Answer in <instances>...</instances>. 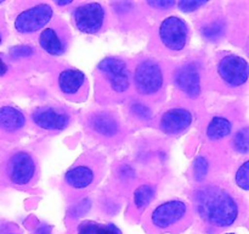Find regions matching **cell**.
I'll return each mask as SVG.
<instances>
[{
  "label": "cell",
  "mask_w": 249,
  "mask_h": 234,
  "mask_svg": "<svg viewBox=\"0 0 249 234\" xmlns=\"http://www.w3.org/2000/svg\"><path fill=\"white\" fill-rule=\"evenodd\" d=\"M195 202L198 214L214 226L229 227L237 218L238 207L233 197L215 185L197 190Z\"/></svg>",
  "instance_id": "cell-1"
},
{
  "label": "cell",
  "mask_w": 249,
  "mask_h": 234,
  "mask_svg": "<svg viewBox=\"0 0 249 234\" xmlns=\"http://www.w3.org/2000/svg\"><path fill=\"white\" fill-rule=\"evenodd\" d=\"M135 87L140 94H155L163 85V73L160 65L152 60H145L135 70Z\"/></svg>",
  "instance_id": "cell-2"
},
{
  "label": "cell",
  "mask_w": 249,
  "mask_h": 234,
  "mask_svg": "<svg viewBox=\"0 0 249 234\" xmlns=\"http://www.w3.org/2000/svg\"><path fill=\"white\" fill-rule=\"evenodd\" d=\"M160 37L168 49L180 51L185 48L189 37V28L184 20L170 16L162 22L160 27Z\"/></svg>",
  "instance_id": "cell-3"
},
{
  "label": "cell",
  "mask_w": 249,
  "mask_h": 234,
  "mask_svg": "<svg viewBox=\"0 0 249 234\" xmlns=\"http://www.w3.org/2000/svg\"><path fill=\"white\" fill-rule=\"evenodd\" d=\"M53 16V9L48 4H39L21 12L15 21V28L19 33H34L43 28Z\"/></svg>",
  "instance_id": "cell-4"
},
{
  "label": "cell",
  "mask_w": 249,
  "mask_h": 234,
  "mask_svg": "<svg viewBox=\"0 0 249 234\" xmlns=\"http://www.w3.org/2000/svg\"><path fill=\"white\" fill-rule=\"evenodd\" d=\"M73 19L79 31L90 34L96 33L104 23L105 10L99 2H89L78 6L73 12Z\"/></svg>",
  "instance_id": "cell-5"
},
{
  "label": "cell",
  "mask_w": 249,
  "mask_h": 234,
  "mask_svg": "<svg viewBox=\"0 0 249 234\" xmlns=\"http://www.w3.org/2000/svg\"><path fill=\"white\" fill-rule=\"evenodd\" d=\"M218 72L229 85L240 87L248 79V63L241 56L228 55L219 62Z\"/></svg>",
  "instance_id": "cell-6"
},
{
  "label": "cell",
  "mask_w": 249,
  "mask_h": 234,
  "mask_svg": "<svg viewBox=\"0 0 249 234\" xmlns=\"http://www.w3.org/2000/svg\"><path fill=\"white\" fill-rule=\"evenodd\" d=\"M186 205L179 200L167 201L160 205L152 212V223L158 228H168L173 224L181 221L182 217L186 214Z\"/></svg>",
  "instance_id": "cell-7"
},
{
  "label": "cell",
  "mask_w": 249,
  "mask_h": 234,
  "mask_svg": "<svg viewBox=\"0 0 249 234\" xmlns=\"http://www.w3.org/2000/svg\"><path fill=\"white\" fill-rule=\"evenodd\" d=\"M34 123L44 129L60 131L67 127L70 117L67 114L53 107H39L32 115Z\"/></svg>",
  "instance_id": "cell-8"
},
{
  "label": "cell",
  "mask_w": 249,
  "mask_h": 234,
  "mask_svg": "<svg viewBox=\"0 0 249 234\" xmlns=\"http://www.w3.org/2000/svg\"><path fill=\"white\" fill-rule=\"evenodd\" d=\"M36 165L28 154L17 153L10 161V178L15 184H27L34 176Z\"/></svg>",
  "instance_id": "cell-9"
},
{
  "label": "cell",
  "mask_w": 249,
  "mask_h": 234,
  "mask_svg": "<svg viewBox=\"0 0 249 234\" xmlns=\"http://www.w3.org/2000/svg\"><path fill=\"white\" fill-rule=\"evenodd\" d=\"M192 123V115L191 112L187 111L186 109L177 107V109L168 110L160 118V129L164 133L175 134L181 133L185 129L190 127Z\"/></svg>",
  "instance_id": "cell-10"
},
{
  "label": "cell",
  "mask_w": 249,
  "mask_h": 234,
  "mask_svg": "<svg viewBox=\"0 0 249 234\" xmlns=\"http://www.w3.org/2000/svg\"><path fill=\"white\" fill-rule=\"evenodd\" d=\"M175 83L178 88H180L191 98H197L201 93V76L198 68L194 63L182 66L177 71Z\"/></svg>",
  "instance_id": "cell-11"
},
{
  "label": "cell",
  "mask_w": 249,
  "mask_h": 234,
  "mask_svg": "<svg viewBox=\"0 0 249 234\" xmlns=\"http://www.w3.org/2000/svg\"><path fill=\"white\" fill-rule=\"evenodd\" d=\"M85 82L84 73L79 70H66L61 72L58 77V85L62 93L67 95H74L82 89Z\"/></svg>",
  "instance_id": "cell-12"
},
{
  "label": "cell",
  "mask_w": 249,
  "mask_h": 234,
  "mask_svg": "<svg viewBox=\"0 0 249 234\" xmlns=\"http://www.w3.org/2000/svg\"><path fill=\"white\" fill-rule=\"evenodd\" d=\"M24 126V116L19 110L11 106L0 107V128L16 132Z\"/></svg>",
  "instance_id": "cell-13"
},
{
  "label": "cell",
  "mask_w": 249,
  "mask_h": 234,
  "mask_svg": "<svg viewBox=\"0 0 249 234\" xmlns=\"http://www.w3.org/2000/svg\"><path fill=\"white\" fill-rule=\"evenodd\" d=\"M66 182L73 188L77 189H83L87 188L88 185L91 184L94 180V172L87 166H78L73 167L66 173Z\"/></svg>",
  "instance_id": "cell-14"
},
{
  "label": "cell",
  "mask_w": 249,
  "mask_h": 234,
  "mask_svg": "<svg viewBox=\"0 0 249 234\" xmlns=\"http://www.w3.org/2000/svg\"><path fill=\"white\" fill-rule=\"evenodd\" d=\"M39 43H40L41 48L51 55H61L65 51L62 39L53 28L44 29L39 38Z\"/></svg>",
  "instance_id": "cell-15"
},
{
  "label": "cell",
  "mask_w": 249,
  "mask_h": 234,
  "mask_svg": "<svg viewBox=\"0 0 249 234\" xmlns=\"http://www.w3.org/2000/svg\"><path fill=\"white\" fill-rule=\"evenodd\" d=\"M91 127L94 131L105 136H113L118 132V123L112 116L106 114L95 115L91 118Z\"/></svg>",
  "instance_id": "cell-16"
},
{
  "label": "cell",
  "mask_w": 249,
  "mask_h": 234,
  "mask_svg": "<svg viewBox=\"0 0 249 234\" xmlns=\"http://www.w3.org/2000/svg\"><path fill=\"white\" fill-rule=\"evenodd\" d=\"M232 131V124L229 119L224 118V117H214L208 124L207 128V136L212 140H218V139L224 138V136H229Z\"/></svg>",
  "instance_id": "cell-17"
},
{
  "label": "cell",
  "mask_w": 249,
  "mask_h": 234,
  "mask_svg": "<svg viewBox=\"0 0 249 234\" xmlns=\"http://www.w3.org/2000/svg\"><path fill=\"white\" fill-rule=\"evenodd\" d=\"M78 234H121V231L113 224H99L96 222L85 221L78 227Z\"/></svg>",
  "instance_id": "cell-18"
},
{
  "label": "cell",
  "mask_w": 249,
  "mask_h": 234,
  "mask_svg": "<svg viewBox=\"0 0 249 234\" xmlns=\"http://www.w3.org/2000/svg\"><path fill=\"white\" fill-rule=\"evenodd\" d=\"M97 68H99L102 73L108 76V78L113 77V76H117L119 75V73L126 71L125 62H124L123 60H121V58H104V60L99 63Z\"/></svg>",
  "instance_id": "cell-19"
},
{
  "label": "cell",
  "mask_w": 249,
  "mask_h": 234,
  "mask_svg": "<svg viewBox=\"0 0 249 234\" xmlns=\"http://www.w3.org/2000/svg\"><path fill=\"white\" fill-rule=\"evenodd\" d=\"M153 195H155L153 187H151L150 184L140 185L134 194V202H135L136 207L140 210L145 209L153 199Z\"/></svg>",
  "instance_id": "cell-20"
},
{
  "label": "cell",
  "mask_w": 249,
  "mask_h": 234,
  "mask_svg": "<svg viewBox=\"0 0 249 234\" xmlns=\"http://www.w3.org/2000/svg\"><path fill=\"white\" fill-rule=\"evenodd\" d=\"M225 33V24L223 21H214L202 28V34L209 40H218Z\"/></svg>",
  "instance_id": "cell-21"
},
{
  "label": "cell",
  "mask_w": 249,
  "mask_h": 234,
  "mask_svg": "<svg viewBox=\"0 0 249 234\" xmlns=\"http://www.w3.org/2000/svg\"><path fill=\"white\" fill-rule=\"evenodd\" d=\"M233 145L236 150L242 154H247L249 150V131L247 127L240 129L236 133L235 139H233Z\"/></svg>",
  "instance_id": "cell-22"
},
{
  "label": "cell",
  "mask_w": 249,
  "mask_h": 234,
  "mask_svg": "<svg viewBox=\"0 0 249 234\" xmlns=\"http://www.w3.org/2000/svg\"><path fill=\"white\" fill-rule=\"evenodd\" d=\"M108 79L109 83H111V87L117 93L125 92L129 88V84H130V82H129V75L126 71H124V72L119 73L117 76H113V77L108 78Z\"/></svg>",
  "instance_id": "cell-23"
},
{
  "label": "cell",
  "mask_w": 249,
  "mask_h": 234,
  "mask_svg": "<svg viewBox=\"0 0 249 234\" xmlns=\"http://www.w3.org/2000/svg\"><path fill=\"white\" fill-rule=\"evenodd\" d=\"M208 161L203 157V156H198L195 161L194 165V175H195V179L201 182L206 178L207 173H208Z\"/></svg>",
  "instance_id": "cell-24"
},
{
  "label": "cell",
  "mask_w": 249,
  "mask_h": 234,
  "mask_svg": "<svg viewBox=\"0 0 249 234\" xmlns=\"http://www.w3.org/2000/svg\"><path fill=\"white\" fill-rule=\"evenodd\" d=\"M131 114L136 117V118L141 119V121H148L152 117V111L148 109L146 105L141 104V102H135L131 105L130 107Z\"/></svg>",
  "instance_id": "cell-25"
},
{
  "label": "cell",
  "mask_w": 249,
  "mask_h": 234,
  "mask_svg": "<svg viewBox=\"0 0 249 234\" xmlns=\"http://www.w3.org/2000/svg\"><path fill=\"white\" fill-rule=\"evenodd\" d=\"M248 171H249V162L243 163L240 167V170L237 171V175H236V183L240 188H242L243 190H248Z\"/></svg>",
  "instance_id": "cell-26"
},
{
  "label": "cell",
  "mask_w": 249,
  "mask_h": 234,
  "mask_svg": "<svg viewBox=\"0 0 249 234\" xmlns=\"http://www.w3.org/2000/svg\"><path fill=\"white\" fill-rule=\"evenodd\" d=\"M33 54V49L28 45H19V46H15L10 50V55L12 58H27V56H31Z\"/></svg>",
  "instance_id": "cell-27"
},
{
  "label": "cell",
  "mask_w": 249,
  "mask_h": 234,
  "mask_svg": "<svg viewBox=\"0 0 249 234\" xmlns=\"http://www.w3.org/2000/svg\"><path fill=\"white\" fill-rule=\"evenodd\" d=\"M204 4H206V1H180L179 9L184 12H190L203 6Z\"/></svg>",
  "instance_id": "cell-28"
},
{
  "label": "cell",
  "mask_w": 249,
  "mask_h": 234,
  "mask_svg": "<svg viewBox=\"0 0 249 234\" xmlns=\"http://www.w3.org/2000/svg\"><path fill=\"white\" fill-rule=\"evenodd\" d=\"M148 5L152 7H157V9H169L175 5V1H148Z\"/></svg>",
  "instance_id": "cell-29"
},
{
  "label": "cell",
  "mask_w": 249,
  "mask_h": 234,
  "mask_svg": "<svg viewBox=\"0 0 249 234\" xmlns=\"http://www.w3.org/2000/svg\"><path fill=\"white\" fill-rule=\"evenodd\" d=\"M34 234H51V229L49 228V227H46V226L39 227V228L36 229V233H34Z\"/></svg>",
  "instance_id": "cell-30"
},
{
  "label": "cell",
  "mask_w": 249,
  "mask_h": 234,
  "mask_svg": "<svg viewBox=\"0 0 249 234\" xmlns=\"http://www.w3.org/2000/svg\"><path fill=\"white\" fill-rule=\"evenodd\" d=\"M7 71V65L4 62L2 58H0V76H4Z\"/></svg>",
  "instance_id": "cell-31"
},
{
  "label": "cell",
  "mask_w": 249,
  "mask_h": 234,
  "mask_svg": "<svg viewBox=\"0 0 249 234\" xmlns=\"http://www.w3.org/2000/svg\"><path fill=\"white\" fill-rule=\"evenodd\" d=\"M56 4H57V5H67V4H71V1H56Z\"/></svg>",
  "instance_id": "cell-32"
},
{
  "label": "cell",
  "mask_w": 249,
  "mask_h": 234,
  "mask_svg": "<svg viewBox=\"0 0 249 234\" xmlns=\"http://www.w3.org/2000/svg\"><path fill=\"white\" fill-rule=\"evenodd\" d=\"M0 44H1V36H0Z\"/></svg>",
  "instance_id": "cell-33"
},
{
  "label": "cell",
  "mask_w": 249,
  "mask_h": 234,
  "mask_svg": "<svg viewBox=\"0 0 249 234\" xmlns=\"http://www.w3.org/2000/svg\"><path fill=\"white\" fill-rule=\"evenodd\" d=\"M229 234H233V233H229Z\"/></svg>",
  "instance_id": "cell-34"
}]
</instances>
